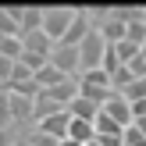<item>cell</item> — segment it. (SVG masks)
<instances>
[{
    "label": "cell",
    "instance_id": "7",
    "mask_svg": "<svg viewBox=\"0 0 146 146\" xmlns=\"http://www.w3.org/2000/svg\"><path fill=\"white\" fill-rule=\"evenodd\" d=\"M43 29V11L39 7H18V32L29 36V32H39Z\"/></svg>",
    "mask_w": 146,
    "mask_h": 146
},
{
    "label": "cell",
    "instance_id": "21",
    "mask_svg": "<svg viewBox=\"0 0 146 146\" xmlns=\"http://www.w3.org/2000/svg\"><path fill=\"white\" fill-rule=\"evenodd\" d=\"M96 143H100V146H125L121 135H96Z\"/></svg>",
    "mask_w": 146,
    "mask_h": 146
},
{
    "label": "cell",
    "instance_id": "22",
    "mask_svg": "<svg viewBox=\"0 0 146 146\" xmlns=\"http://www.w3.org/2000/svg\"><path fill=\"white\" fill-rule=\"evenodd\" d=\"M128 107H132V118H146V100H135Z\"/></svg>",
    "mask_w": 146,
    "mask_h": 146
},
{
    "label": "cell",
    "instance_id": "26",
    "mask_svg": "<svg viewBox=\"0 0 146 146\" xmlns=\"http://www.w3.org/2000/svg\"><path fill=\"white\" fill-rule=\"evenodd\" d=\"M25 146H29V143H25Z\"/></svg>",
    "mask_w": 146,
    "mask_h": 146
},
{
    "label": "cell",
    "instance_id": "8",
    "mask_svg": "<svg viewBox=\"0 0 146 146\" xmlns=\"http://www.w3.org/2000/svg\"><path fill=\"white\" fill-rule=\"evenodd\" d=\"M43 93H46V96L54 100V104H61V107H68L71 100L78 96V82H75V78H64L61 86H54V89H43Z\"/></svg>",
    "mask_w": 146,
    "mask_h": 146
},
{
    "label": "cell",
    "instance_id": "20",
    "mask_svg": "<svg viewBox=\"0 0 146 146\" xmlns=\"http://www.w3.org/2000/svg\"><path fill=\"white\" fill-rule=\"evenodd\" d=\"M128 71H132V78H146V57H143V50H139V57H132V61L125 64Z\"/></svg>",
    "mask_w": 146,
    "mask_h": 146
},
{
    "label": "cell",
    "instance_id": "19",
    "mask_svg": "<svg viewBox=\"0 0 146 146\" xmlns=\"http://www.w3.org/2000/svg\"><path fill=\"white\" fill-rule=\"evenodd\" d=\"M114 50H118V61H121V64H128L132 57H139V46H132V43H125V39L114 43Z\"/></svg>",
    "mask_w": 146,
    "mask_h": 146
},
{
    "label": "cell",
    "instance_id": "16",
    "mask_svg": "<svg viewBox=\"0 0 146 146\" xmlns=\"http://www.w3.org/2000/svg\"><path fill=\"white\" fill-rule=\"evenodd\" d=\"M93 132H96V135H121L125 128H121L118 121H111V118H107L104 111H100L96 118H93Z\"/></svg>",
    "mask_w": 146,
    "mask_h": 146
},
{
    "label": "cell",
    "instance_id": "9",
    "mask_svg": "<svg viewBox=\"0 0 146 146\" xmlns=\"http://www.w3.org/2000/svg\"><path fill=\"white\" fill-rule=\"evenodd\" d=\"M64 111H68V118H78V121H89V125H93V118L100 114V107L89 104V100H82V96H75L68 107H64Z\"/></svg>",
    "mask_w": 146,
    "mask_h": 146
},
{
    "label": "cell",
    "instance_id": "10",
    "mask_svg": "<svg viewBox=\"0 0 146 146\" xmlns=\"http://www.w3.org/2000/svg\"><path fill=\"white\" fill-rule=\"evenodd\" d=\"M21 50H29V54H39V57H50L54 43H50L43 32H29V36H21Z\"/></svg>",
    "mask_w": 146,
    "mask_h": 146
},
{
    "label": "cell",
    "instance_id": "14",
    "mask_svg": "<svg viewBox=\"0 0 146 146\" xmlns=\"http://www.w3.org/2000/svg\"><path fill=\"white\" fill-rule=\"evenodd\" d=\"M96 32L104 36V43H107V46H114V43H121V39H125V25H121V21H114L111 14H107V21L96 29Z\"/></svg>",
    "mask_w": 146,
    "mask_h": 146
},
{
    "label": "cell",
    "instance_id": "15",
    "mask_svg": "<svg viewBox=\"0 0 146 146\" xmlns=\"http://www.w3.org/2000/svg\"><path fill=\"white\" fill-rule=\"evenodd\" d=\"M125 43H132V46H146V18H139V21H128L125 25Z\"/></svg>",
    "mask_w": 146,
    "mask_h": 146
},
{
    "label": "cell",
    "instance_id": "25",
    "mask_svg": "<svg viewBox=\"0 0 146 146\" xmlns=\"http://www.w3.org/2000/svg\"><path fill=\"white\" fill-rule=\"evenodd\" d=\"M143 57H146V46H143Z\"/></svg>",
    "mask_w": 146,
    "mask_h": 146
},
{
    "label": "cell",
    "instance_id": "17",
    "mask_svg": "<svg viewBox=\"0 0 146 146\" xmlns=\"http://www.w3.org/2000/svg\"><path fill=\"white\" fill-rule=\"evenodd\" d=\"M125 104H135V100H146V78H132V82L125 86V89L118 93Z\"/></svg>",
    "mask_w": 146,
    "mask_h": 146
},
{
    "label": "cell",
    "instance_id": "2",
    "mask_svg": "<svg viewBox=\"0 0 146 146\" xmlns=\"http://www.w3.org/2000/svg\"><path fill=\"white\" fill-rule=\"evenodd\" d=\"M104 46H107L104 36H100L96 29H89V36L78 43V75H82V71L100 68V61H104Z\"/></svg>",
    "mask_w": 146,
    "mask_h": 146
},
{
    "label": "cell",
    "instance_id": "5",
    "mask_svg": "<svg viewBox=\"0 0 146 146\" xmlns=\"http://www.w3.org/2000/svg\"><path fill=\"white\" fill-rule=\"evenodd\" d=\"M104 114H107L111 121H118L121 128H128V125H132V107H128L125 100L118 96V93H111V100L104 104Z\"/></svg>",
    "mask_w": 146,
    "mask_h": 146
},
{
    "label": "cell",
    "instance_id": "12",
    "mask_svg": "<svg viewBox=\"0 0 146 146\" xmlns=\"http://www.w3.org/2000/svg\"><path fill=\"white\" fill-rule=\"evenodd\" d=\"M61 111H64V107H61V104H54V100H50L43 89H39V96L32 100V118H36V121H43V118H54V114H61Z\"/></svg>",
    "mask_w": 146,
    "mask_h": 146
},
{
    "label": "cell",
    "instance_id": "24",
    "mask_svg": "<svg viewBox=\"0 0 146 146\" xmlns=\"http://www.w3.org/2000/svg\"><path fill=\"white\" fill-rule=\"evenodd\" d=\"M11 146H25V143H11Z\"/></svg>",
    "mask_w": 146,
    "mask_h": 146
},
{
    "label": "cell",
    "instance_id": "6",
    "mask_svg": "<svg viewBox=\"0 0 146 146\" xmlns=\"http://www.w3.org/2000/svg\"><path fill=\"white\" fill-rule=\"evenodd\" d=\"M89 29H93V25H89V18H86V11H75V21H71L68 32L61 36V43H64V46H78V43L89 36Z\"/></svg>",
    "mask_w": 146,
    "mask_h": 146
},
{
    "label": "cell",
    "instance_id": "11",
    "mask_svg": "<svg viewBox=\"0 0 146 146\" xmlns=\"http://www.w3.org/2000/svg\"><path fill=\"white\" fill-rule=\"evenodd\" d=\"M32 78H36V86H39V89H54V86H61V82H64V78H68V75H64V71H57L54 64L46 61V64H43V68L36 71Z\"/></svg>",
    "mask_w": 146,
    "mask_h": 146
},
{
    "label": "cell",
    "instance_id": "13",
    "mask_svg": "<svg viewBox=\"0 0 146 146\" xmlns=\"http://www.w3.org/2000/svg\"><path fill=\"white\" fill-rule=\"evenodd\" d=\"M93 135H96V132H93V125H89V121L71 118V121H68V135H64V139H71V143H78V146H86Z\"/></svg>",
    "mask_w": 146,
    "mask_h": 146
},
{
    "label": "cell",
    "instance_id": "23",
    "mask_svg": "<svg viewBox=\"0 0 146 146\" xmlns=\"http://www.w3.org/2000/svg\"><path fill=\"white\" fill-rule=\"evenodd\" d=\"M57 146H78V143H71V139H61V143H57Z\"/></svg>",
    "mask_w": 146,
    "mask_h": 146
},
{
    "label": "cell",
    "instance_id": "3",
    "mask_svg": "<svg viewBox=\"0 0 146 146\" xmlns=\"http://www.w3.org/2000/svg\"><path fill=\"white\" fill-rule=\"evenodd\" d=\"M50 64H54L57 71H64L68 78H78V46H64V43H54V50H50L46 57Z\"/></svg>",
    "mask_w": 146,
    "mask_h": 146
},
{
    "label": "cell",
    "instance_id": "18",
    "mask_svg": "<svg viewBox=\"0 0 146 146\" xmlns=\"http://www.w3.org/2000/svg\"><path fill=\"white\" fill-rule=\"evenodd\" d=\"M0 57L4 61H18L21 57V39L18 36H0Z\"/></svg>",
    "mask_w": 146,
    "mask_h": 146
},
{
    "label": "cell",
    "instance_id": "1",
    "mask_svg": "<svg viewBox=\"0 0 146 146\" xmlns=\"http://www.w3.org/2000/svg\"><path fill=\"white\" fill-rule=\"evenodd\" d=\"M71 21H75V7H50V11H43V29L39 32L50 43H61V36L68 32Z\"/></svg>",
    "mask_w": 146,
    "mask_h": 146
},
{
    "label": "cell",
    "instance_id": "4",
    "mask_svg": "<svg viewBox=\"0 0 146 146\" xmlns=\"http://www.w3.org/2000/svg\"><path fill=\"white\" fill-rule=\"evenodd\" d=\"M68 111H61V114H54V118H43V121H36V128H39L43 135H50V139H57L61 143L64 135H68Z\"/></svg>",
    "mask_w": 146,
    "mask_h": 146
}]
</instances>
